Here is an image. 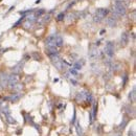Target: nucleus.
<instances>
[{"instance_id": "obj_1", "label": "nucleus", "mask_w": 136, "mask_h": 136, "mask_svg": "<svg viewBox=\"0 0 136 136\" xmlns=\"http://www.w3.org/2000/svg\"><path fill=\"white\" fill-rule=\"evenodd\" d=\"M126 12H127L126 5L120 1H116L115 5L113 7V13L116 16H124V15H126Z\"/></svg>"}, {"instance_id": "obj_2", "label": "nucleus", "mask_w": 136, "mask_h": 136, "mask_svg": "<svg viewBox=\"0 0 136 136\" xmlns=\"http://www.w3.org/2000/svg\"><path fill=\"white\" fill-rule=\"evenodd\" d=\"M107 14H108V10H106V9L96 10L95 14H94V21L95 22H100L105 17L107 16Z\"/></svg>"}, {"instance_id": "obj_3", "label": "nucleus", "mask_w": 136, "mask_h": 136, "mask_svg": "<svg viewBox=\"0 0 136 136\" xmlns=\"http://www.w3.org/2000/svg\"><path fill=\"white\" fill-rule=\"evenodd\" d=\"M105 52H106V54L108 57L112 58L114 54V44L112 43V42H108V43L106 44V46H105Z\"/></svg>"}, {"instance_id": "obj_4", "label": "nucleus", "mask_w": 136, "mask_h": 136, "mask_svg": "<svg viewBox=\"0 0 136 136\" xmlns=\"http://www.w3.org/2000/svg\"><path fill=\"white\" fill-rule=\"evenodd\" d=\"M99 54H100L99 50V48H96L95 46H92L90 50H89V58H90L91 60H96L99 57Z\"/></svg>"}, {"instance_id": "obj_5", "label": "nucleus", "mask_w": 136, "mask_h": 136, "mask_svg": "<svg viewBox=\"0 0 136 136\" xmlns=\"http://www.w3.org/2000/svg\"><path fill=\"white\" fill-rule=\"evenodd\" d=\"M56 36L57 35H51V36H49L46 39V46H47V47H53V46H56Z\"/></svg>"}, {"instance_id": "obj_6", "label": "nucleus", "mask_w": 136, "mask_h": 136, "mask_svg": "<svg viewBox=\"0 0 136 136\" xmlns=\"http://www.w3.org/2000/svg\"><path fill=\"white\" fill-rule=\"evenodd\" d=\"M87 93L86 92H84V91H82V92H79V93H77V94H76V100H77V102H81V100H85V99H87Z\"/></svg>"}, {"instance_id": "obj_7", "label": "nucleus", "mask_w": 136, "mask_h": 136, "mask_svg": "<svg viewBox=\"0 0 136 136\" xmlns=\"http://www.w3.org/2000/svg\"><path fill=\"white\" fill-rule=\"evenodd\" d=\"M7 80H9V84H11V86H15L18 83V77L16 75H10L7 76Z\"/></svg>"}, {"instance_id": "obj_8", "label": "nucleus", "mask_w": 136, "mask_h": 136, "mask_svg": "<svg viewBox=\"0 0 136 136\" xmlns=\"http://www.w3.org/2000/svg\"><path fill=\"white\" fill-rule=\"evenodd\" d=\"M84 64H85V60H82V61L80 60L73 64V68H74L75 70H80V69H82V67L84 66Z\"/></svg>"}, {"instance_id": "obj_9", "label": "nucleus", "mask_w": 136, "mask_h": 136, "mask_svg": "<svg viewBox=\"0 0 136 136\" xmlns=\"http://www.w3.org/2000/svg\"><path fill=\"white\" fill-rule=\"evenodd\" d=\"M107 23H108V25H109V26L113 27V26L116 25V20L114 19V17H110V18H108V19H107Z\"/></svg>"}, {"instance_id": "obj_10", "label": "nucleus", "mask_w": 136, "mask_h": 136, "mask_svg": "<svg viewBox=\"0 0 136 136\" xmlns=\"http://www.w3.org/2000/svg\"><path fill=\"white\" fill-rule=\"evenodd\" d=\"M63 45V39L60 36H56V46L57 47H61Z\"/></svg>"}, {"instance_id": "obj_11", "label": "nucleus", "mask_w": 136, "mask_h": 136, "mask_svg": "<svg viewBox=\"0 0 136 136\" xmlns=\"http://www.w3.org/2000/svg\"><path fill=\"white\" fill-rule=\"evenodd\" d=\"M127 42H128V36H127V34H123L122 35V44L126 45Z\"/></svg>"}, {"instance_id": "obj_12", "label": "nucleus", "mask_w": 136, "mask_h": 136, "mask_svg": "<svg viewBox=\"0 0 136 136\" xmlns=\"http://www.w3.org/2000/svg\"><path fill=\"white\" fill-rule=\"evenodd\" d=\"M129 98L131 99V102H135V89L132 90V92L130 93V95H129Z\"/></svg>"}, {"instance_id": "obj_13", "label": "nucleus", "mask_w": 136, "mask_h": 136, "mask_svg": "<svg viewBox=\"0 0 136 136\" xmlns=\"http://www.w3.org/2000/svg\"><path fill=\"white\" fill-rule=\"evenodd\" d=\"M70 73H71V74H73V76H77V75H79V74H77V71L75 70L74 68L70 69Z\"/></svg>"}, {"instance_id": "obj_14", "label": "nucleus", "mask_w": 136, "mask_h": 136, "mask_svg": "<svg viewBox=\"0 0 136 136\" xmlns=\"http://www.w3.org/2000/svg\"><path fill=\"white\" fill-rule=\"evenodd\" d=\"M64 19V14H60L59 16H58V20L61 21V20H63Z\"/></svg>"}, {"instance_id": "obj_15", "label": "nucleus", "mask_w": 136, "mask_h": 136, "mask_svg": "<svg viewBox=\"0 0 136 136\" xmlns=\"http://www.w3.org/2000/svg\"><path fill=\"white\" fill-rule=\"evenodd\" d=\"M70 82H71V84H72V85H76V81H75V80H72V79H71Z\"/></svg>"}]
</instances>
